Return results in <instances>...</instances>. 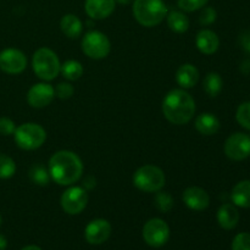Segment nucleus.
I'll return each instance as SVG.
<instances>
[{
  "label": "nucleus",
  "instance_id": "nucleus-1",
  "mask_svg": "<svg viewBox=\"0 0 250 250\" xmlns=\"http://www.w3.org/2000/svg\"><path fill=\"white\" fill-rule=\"evenodd\" d=\"M49 173L60 186H72L83 175V163L80 156L70 150H59L49 160Z\"/></svg>",
  "mask_w": 250,
  "mask_h": 250
},
{
  "label": "nucleus",
  "instance_id": "nucleus-2",
  "mask_svg": "<svg viewBox=\"0 0 250 250\" xmlns=\"http://www.w3.org/2000/svg\"><path fill=\"white\" fill-rule=\"evenodd\" d=\"M163 114L173 125H186L195 114V102L185 89H172L163 100Z\"/></svg>",
  "mask_w": 250,
  "mask_h": 250
},
{
  "label": "nucleus",
  "instance_id": "nucleus-3",
  "mask_svg": "<svg viewBox=\"0 0 250 250\" xmlns=\"http://www.w3.org/2000/svg\"><path fill=\"white\" fill-rule=\"evenodd\" d=\"M133 16L144 27H155L166 19L167 7L163 0H134Z\"/></svg>",
  "mask_w": 250,
  "mask_h": 250
},
{
  "label": "nucleus",
  "instance_id": "nucleus-4",
  "mask_svg": "<svg viewBox=\"0 0 250 250\" xmlns=\"http://www.w3.org/2000/svg\"><path fill=\"white\" fill-rule=\"evenodd\" d=\"M32 67L37 77L43 81H53L60 73L61 63L54 50L43 46L36 50L32 59Z\"/></svg>",
  "mask_w": 250,
  "mask_h": 250
},
{
  "label": "nucleus",
  "instance_id": "nucleus-5",
  "mask_svg": "<svg viewBox=\"0 0 250 250\" xmlns=\"http://www.w3.org/2000/svg\"><path fill=\"white\" fill-rule=\"evenodd\" d=\"M164 171L155 165H143L134 172L133 185L144 193H156L165 186Z\"/></svg>",
  "mask_w": 250,
  "mask_h": 250
},
{
  "label": "nucleus",
  "instance_id": "nucleus-6",
  "mask_svg": "<svg viewBox=\"0 0 250 250\" xmlns=\"http://www.w3.org/2000/svg\"><path fill=\"white\" fill-rule=\"evenodd\" d=\"M15 143L23 150H36L46 141V131L41 125L26 122L16 127L14 133Z\"/></svg>",
  "mask_w": 250,
  "mask_h": 250
},
{
  "label": "nucleus",
  "instance_id": "nucleus-7",
  "mask_svg": "<svg viewBox=\"0 0 250 250\" xmlns=\"http://www.w3.org/2000/svg\"><path fill=\"white\" fill-rule=\"evenodd\" d=\"M82 51L93 60H102L109 55L111 44L103 32L89 31L82 38Z\"/></svg>",
  "mask_w": 250,
  "mask_h": 250
},
{
  "label": "nucleus",
  "instance_id": "nucleus-8",
  "mask_svg": "<svg viewBox=\"0 0 250 250\" xmlns=\"http://www.w3.org/2000/svg\"><path fill=\"white\" fill-rule=\"evenodd\" d=\"M142 234H143L144 242L149 247L160 248L165 246L170 238V227L164 220L155 217L146 222Z\"/></svg>",
  "mask_w": 250,
  "mask_h": 250
},
{
  "label": "nucleus",
  "instance_id": "nucleus-9",
  "mask_svg": "<svg viewBox=\"0 0 250 250\" xmlns=\"http://www.w3.org/2000/svg\"><path fill=\"white\" fill-rule=\"evenodd\" d=\"M61 208L68 215H78L88 204V193L83 187L72 186L62 193L60 199Z\"/></svg>",
  "mask_w": 250,
  "mask_h": 250
},
{
  "label": "nucleus",
  "instance_id": "nucleus-10",
  "mask_svg": "<svg viewBox=\"0 0 250 250\" xmlns=\"http://www.w3.org/2000/svg\"><path fill=\"white\" fill-rule=\"evenodd\" d=\"M224 151L229 159L233 161L246 160L250 156V136L236 132L226 139Z\"/></svg>",
  "mask_w": 250,
  "mask_h": 250
},
{
  "label": "nucleus",
  "instance_id": "nucleus-11",
  "mask_svg": "<svg viewBox=\"0 0 250 250\" xmlns=\"http://www.w3.org/2000/svg\"><path fill=\"white\" fill-rule=\"evenodd\" d=\"M27 67V56L21 50L7 48L0 51V70L7 75H19Z\"/></svg>",
  "mask_w": 250,
  "mask_h": 250
},
{
  "label": "nucleus",
  "instance_id": "nucleus-12",
  "mask_svg": "<svg viewBox=\"0 0 250 250\" xmlns=\"http://www.w3.org/2000/svg\"><path fill=\"white\" fill-rule=\"evenodd\" d=\"M55 98V88L49 83H37L29 88L27 93V102L34 109H43Z\"/></svg>",
  "mask_w": 250,
  "mask_h": 250
},
{
  "label": "nucleus",
  "instance_id": "nucleus-13",
  "mask_svg": "<svg viewBox=\"0 0 250 250\" xmlns=\"http://www.w3.org/2000/svg\"><path fill=\"white\" fill-rule=\"evenodd\" d=\"M111 234V225L105 219H95L85 226L84 238L93 246L105 243Z\"/></svg>",
  "mask_w": 250,
  "mask_h": 250
},
{
  "label": "nucleus",
  "instance_id": "nucleus-14",
  "mask_svg": "<svg viewBox=\"0 0 250 250\" xmlns=\"http://www.w3.org/2000/svg\"><path fill=\"white\" fill-rule=\"evenodd\" d=\"M183 203L189 208L190 210L194 211H203L207 209L210 204V197L205 189L200 187H188L185 189L182 194Z\"/></svg>",
  "mask_w": 250,
  "mask_h": 250
},
{
  "label": "nucleus",
  "instance_id": "nucleus-15",
  "mask_svg": "<svg viewBox=\"0 0 250 250\" xmlns=\"http://www.w3.org/2000/svg\"><path fill=\"white\" fill-rule=\"evenodd\" d=\"M115 0H85V14L93 20H104L115 11Z\"/></svg>",
  "mask_w": 250,
  "mask_h": 250
},
{
  "label": "nucleus",
  "instance_id": "nucleus-16",
  "mask_svg": "<svg viewBox=\"0 0 250 250\" xmlns=\"http://www.w3.org/2000/svg\"><path fill=\"white\" fill-rule=\"evenodd\" d=\"M195 45L202 54L212 55L219 50L220 38L211 29H202L195 37Z\"/></svg>",
  "mask_w": 250,
  "mask_h": 250
},
{
  "label": "nucleus",
  "instance_id": "nucleus-17",
  "mask_svg": "<svg viewBox=\"0 0 250 250\" xmlns=\"http://www.w3.org/2000/svg\"><path fill=\"white\" fill-rule=\"evenodd\" d=\"M216 217L220 227H222L224 229H227V231L233 229L239 222L238 209H237V207L234 204L225 203L217 210Z\"/></svg>",
  "mask_w": 250,
  "mask_h": 250
},
{
  "label": "nucleus",
  "instance_id": "nucleus-18",
  "mask_svg": "<svg viewBox=\"0 0 250 250\" xmlns=\"http://www.w3.org/2000/svg\"><path fill=\"white\" fill-rule=\"evenodd\" d=\"M199 81V71L192 63H183L176 72V82L182 89H189L197 85Z\"/></svg>",
  "mask_w": 250,
  "mask_h": 250
},
{
  "label": "nucleus",
  "instance_id": "nucleus-19",
  "mask_svg": "<svg viewBox=\"0 0 250 250\" xmlns=\"http://www.w3.org/2000/svg\"><path fill=\"white\" fill-rule=\"evenodd\" d=\"M194 126L195 129L203 136H214L219 132L221 124H220V120L214 114L204 112V114H200L199 116H197L194 121Z\"/></svg>",
  "mask_w": 250,
  "mask_h": 250
},
{
  "label": "nucleus",
  "instance_id": "nucleus-20",
  "mask_svg": "<svg viewBox=\"0 0 250 250\" xmlns=\"http://www.w3.org/2000/svg\"><path fill=\"white\" fill-rule=\"evenodd\" d=\"M231 199L236 207L249 209L250 208V180L237 183L231 192Z\"/></svg>",
  "mask_w": 250,
  "mask_h": 250
},
{
  "label": "nucleus",
  "instance_id": "nucleus-21",
  "mask_svg": "<svg viewBox=\"0 0 250 250\" xmlns=\"http://www.w3.org/2000/svg\"><path fill=\"white\" fill-rule=\"evenodd\" d=\"M60 28L66 37L70 39H76L82 34L83 23L76 15L67 14L61 19Z\"/></svg>",
  "mask_w": 250,
  "mask_h": 250
},
{
  "label": "nucleus",
  "instance_id": "nucleus-22",
  "mask_svg": "<svg viewBox=\"0 0 250 250\" xmlns=\"http://www.w3.org/2000/svg\"><path fill=\"white\" fill-rule=\"evenodd\" d=\"M167 26L176 33H185L189 28V19L183 11H171L166 15Z\"/></svg>",
  "mask_w": 250,
  "mask_h": 250
},
{
  "label": "nucleus",
  "instance_id": "nucleus-23",
  "mask_svg": "<svg viewBox=\"0 0 250 250\" xmlns=\"http://www.w3.org/2000/svg\"><path fill=\"white\" fill-rule=\"evenodd\" d=\"M224 87L222 77L217 72H209L203 81V88L209 97L215 98L221 93Z\"/></svg>",
  "mask_w": 250,
  "mask_h": 250
},
{
  "label": "nucleus",
  "instance_id": "nucleus-24",
  "mask_svg": "<svg viewBox=\"0 0 250 250\" xmlns=\"http://www.w3.org/2000/svg\"><path fill=\"white\" fill-rule=\"evenodd\" d=\"M84 68L82 63L77 60H67L61 63L60 73L67 81H77L83 76Z\"/></svg>",
  "mask_w": 250,
  "mask_h": 250
},
{
  "label": "nucleus",
  "instance_id": "nucleus-25",
  "mask_svg": "<svg viewBox=\"0 0 250 250\" xmlns=\"http://www.w3.org/2000/svg\"><path fill=\"white\" fill-rule=\"evenodd\" d=\"M29 178L37 186H48L51 177L49 170H46L43 165H33L29 170Z\"/></svg>",
  "mask_w": 250,
  "mask_h": 250
},
{
  "label": "nucleus",
  "instance_id": "nucleus-26",
  "mask_svg": "<svg viewBox=\"0 0 250 250\" xmlns=\"http://www.w3.org/2000/svg\"><path fill=\"white\" fill-rule=\"evenodd\" d=\"M16 172V164L10 156L0 153V178L7 180Z\"/></svg>",
  "mask_w": 250,
  "mask_h": 250
},
{
  "label": "nucleus",
  "instance_id": "nucleus-27",
  "mask_svg": "<svg viewBox=\"0 0 250 250\" xmlns=\"http://www.w3.org/2000/svg\"><path fill=\"white\" fill-rule=\"evenodd\" d=\"M154 204H155L156 209L161 212H168L173 208V198L171 194L166 192H156L155 199H154Z\"/></svg>",
  "mask_w": 250,
  "mask_h": 250
},
{
  "label": "nucleus",
  "instance_id": "nucleus-28",
  "mask_svg": "<svg viewBox=\"0 0 250 250\" xmlns=\"http://www.w3.org/2000/svg\"><path fill=\"white\" fill-rule=\"evenodd\" d=\"M236 120L243 128L250 131V102L242 103L236 111Z\"/></svg>",
  "mask_w": 250,
  "mask_h": 250
},
{
  "label": "nucleus",
  "instance_id": "nucleus-29",
  "mask_svg": "<svg viewBox=\"0 0 250 250\" xmlns=\"http://www.w3.org/2000/svg\"><path fill=\"white\" fill-rule=\"evenodd\" d=\"M209 0H177V5L182 11L193 12L203 9Z\"/></svg>",
  "mask_w": 250,
  "mask_h": 250
},
{
  "label": "nucleus",
  "instance_id": "nucleus-30",
  "mask_svg": "<svg viewBox=\"0 0 250 250\" xmlns=\"http://www.w3.org/2000/svg\"><path fill=\"white\" fill-rule=\"evenodd\" d=\"M232 250H250V233L242 232L233 238Z\"/></svg>",
  "mask_w": 250,
  "mask_h": 250
},
{
  "label": "nucleus",
  "instance_id": "nucleus-31",
  "mask_svg": "<svg viewBox=\"0 0 250 250\" xmlns=\"http://www.w3.org/2000/svg\"><path fill=\"white\" fill-rule=\"evenodd\" d=\"M73 93H75V88H73V85L71 83L67 82L59 83L55 88V97H58L59 99H70L73 95Z\"/></svg>",
  "mask_w": 250,
  "mask_h": 250
},
{
  "label": "nucleus",
  "instance_id": "nucleus-32",
  "mask_svg": "<svg viewBox=\"0 0 250 250\" xmlns=\"http://www.w3.org/2000/svg\"><path fill=\"white\" fill-rule=\"evenodd\" d=\"M217 12L214 7H204L199 15V23L203 26H210L216 21Z\"/></svg>",
  "mask_w": 250,
  "mask_h": 250
},
{
  "label": "nucleus",
  "instance_id": "nucleus-33",
  "mask_svg": "<svg viewBox=\"0 0 250 250\" xmlns=\"http://www.w3.org/2000/svg\"><path fill=\"white\" fill-rule=\"evenodd\" d=\"M16 131V125L9 117H0V134L12 136Z\"/></svg>",
  "mask_w": 250,
  "mask_h": 250
},
{
  "label": "nucleus",
  "instance_id": "nucleus-34",
  "mask_svg": "<svg viewBox=\"0 0 250 250\" xmlns=\"http://www.w3.org/2000/svg\"><path fill=\"white\" fill-rule=\"evenodd\" d=\"M239 42H241V46L243 48V50L250 54V31L243 32L241 34Z\"/></svg>",
  "mask_w": 250,
  "mask_h": 250
},
{
  "label": "nucleus",
  "instance_id": "nucleus-35",
  "mask_svg": "<svg viewBox=\"0 0 250 250\" xmlns=\"http://www.w3.org/2000/svg\"><path fill=\"white\" fill-rule=\"evenodd\" d=\"M7 247V241L5 238V236L0 234V250H5Z\"/></svg>",
  "mask_w": 250,
  "mask_h": 250
},
{
  "label": "nucleus",
  "instance_id": "nucleus-36",
  "mask_svg": "<svg viewBox=\"0 0 250 250\" xmlns=\"http://www.w3.org/2000/svg\"><path fill=\"white\" fill-rule=\"evenodd\" d=\"M21 250H43V249L38 246H27L24 247V248H22Z\"/></svg>",
  "mask_w": 250,
  "mask_h": 250
},
{
  "label": "nucleus",
  "instance_id": "nucleus-37",
  "mask_svg": "<svg viewBox=\"0 0 250 250\" xmlns=\"http://www.w3.org/2000/svg\"><path fill=\"white\" fill-rule=\"evenodd\" d=\"M115 1L119 2V4H121V5H128V4H131V2H133L134 0H115Z\"/></svg>",
  "mask_w": 250,
  "mask_h": 250
},
{
  "label": "nucleus",
  "instance_id": "nucleus-38",
  "mask_svg": "<svg viewBox=\"0 0 250 250\" xmlns=\"http://www.w3.org/2000/svg\"><path fill=\"white\" fill-rule=\"evenodd\" d=\"M1 224H2V219H1V215H0V226H1Z\"/></svg>",
  "mask_w": 250,
  "mask_h": 250
}]
</instances>
